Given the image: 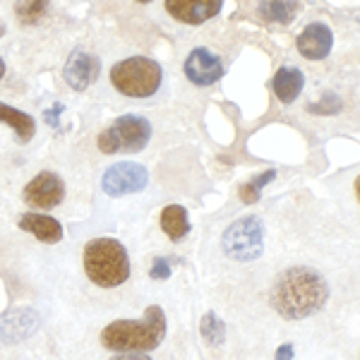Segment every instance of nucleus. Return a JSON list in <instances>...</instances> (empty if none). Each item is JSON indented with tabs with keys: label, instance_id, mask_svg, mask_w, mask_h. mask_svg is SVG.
Returning a JSON list of instances; mask_svg holds the SVG:
<instances>
[{
	"label": "nucleus",
	"instance_id": "bb28decb",
	"mask_svg": "<svg viewBox=\"0 0 360 360\" xmlns=\"http://www.w3.org/2000/svg\"><path fill=\"white\" fill-rule=\"evenodd\" d=\"M356 190H358V200H360V176H358V180H356Z\"/></svg>",
	"mask_w": 360,
	"mask_h": 360
},
{
	"label": "nucleus",
	"instance_id": "f8f14e48",
	"mask_svg": "<svg viewBox=\"0 0 360 360\" xmlns=\"http://www.w3.org/2000/svg\"><path fill=\"white\" fill-rule=\"evenodd\" d=\"M332 44H334L332 29L327 25H322V22L307 25L303 32L298 34V41H295L300 56L307 58V60H322V58H327L329 51H332Z\"/></svg>",
	"mask_w": 360,
	"mask_h": 360
},
{
	"label": "nucleus",
	"instance_id": "a211bd4d",
	"mask_svg": "<svg viewBox=\"0 0 360 360\" xmlns=\"http://www.w3.org/2000/svg\"><path fill=\"white\" fill-rule=\"evenodd\" d=\"M49 10V0H17L15 3V15L22 25L32 27L46 15Z\"/></svg>",
	"mask_w": 360,
	"mask_h": 360
},
{
	"label": "nucleus",
	"instance_id": "393cba45",
	"mask_svg": "<svg viewBox=\"0 0 360 360\" xmlns=\"http://www.w3.org/2000/svg\"><path fill=\"white\" fill-rule=\"evenodd\" d=\"M111 360H152L147 353H115Z\"/></svg>",
	"mask_w": 360,
	"mask_h": 360
},
{
	"label": "nucleus",
	"instance_id": "f3484780",
	"mask_svg": "<svg viewBox=\"0 0 360 360\" xmlns=\"http://www.w3.org/2000/svg\"><path fill=\"white\" fill-rule=\"evenodd\" d=\"M161 229L171 240H183L190 233V221H188V212L180 205H168L161 212Z\"/></svg>",
	"mask_w": 360,
	"mask_h": 360
},
{
	"label": "nucleus",
	"instance_id": "7ed1b4c3",
	"mask_svg": "<svg viewBox=\"0 0 360 360\" xmlns=\"http://www.w3.org/2000/svg\"><path fill=\"white\" fill-rule=\"evenodd\" d=\"M84 271L98 288H115L130 278V257L115 238H94L84 245Z\"/></svg>",
	"mask_w": 360,
	"mask_h": 360
},
{
	"label": "nucleus",
	"instance_id": "6e6552de",
	"mask_svg": "<svg viewBox=\"0 0 360 360\" xmlns=\"http://www.w3.org/2000/svg\"><path fill=\"white\" fill-rule=\"evenodd\" d=\"M22 197L34 209H56L63 202V197H65V183L56 173L44 171L37 178L29 180Z\"/></svg>",
	"mask_w": 360,
	"mask_h": 360
},
{
	"label": "nucleus",
	"instance_id": "4468645a",
	"mask_svg": "<svg viewBox=\"0 0 360 360\" xmlns=\"http://www.w3.org/2000/svg\"><path fill=\"white\" fill-rule=\"evenodd\" d=\"M305 86V75L300 68H293V65H283L276 70L274 79H271V89H274L276 98L281 103H293L295 98L300 96Z\"/></svg>",
	"mask_w": 360,
	"mask_h": 360
},
{
	"label": "nucleus",
	"instance_id": "2eb2a0df",
	"mask_svg": "<svg viewBox=\"0 0 360 360\" xmlns=\"http://www.w3.org/2000/svg\"><path fill=\"white\" fill-rule=\"evenodd\" d=\"M0 123H8L13 127L15 139L20 144H27L34 137V132H37V120L25 111H17V108L8 106V103H0Z\"/></svg>",
	"mask_w": 360,
	"mask_h": 360
},
{
	"label": "nucleus",
	"instance_id": "ddd939ff",
	"mask_svg": "<svg viewBox=\"0 0 360 360\" xmlns=\"http://www.w3.org/2000/svg\"><path fill=\"white\" fill-rule=\"evenodd\" d=\"M20 229L32 233L34 238H39L41 243H60L63 240V226L58 219L49 217V214H39V212H27L25 217H20Z\"/></svg>",
	"mask_w": 360,
	"mask_h": 360
},
{
	"label": "nucleus",
	"instance_id": "6ab92c4d",
	"mask_svg": "<svg viewBox=\"0 0 360 360\" xmlns=\"http://www.w3.org/2000/svg\"><path fill=\"white\" fill-rule=\"evenodd\" d=\"M200 332H202V339L214 346L224 344V339H226V327H224L221 319L217 317V312H207V315L202 317Z\"/></svg>",
	"mask_w": 360,
	"mask_h": 360
},
{
	"label": "nucleus",
	"instance_id": "a878e982",
	"mask_svg": "<svg viewBox=\"0 0 360 360\" xmlns=\"http://www.w3.org/2000/svg\"><path fill=\"white\" fill-rule=\"evenodd\" d=\"M3 75H5V63H3V58H0V79H3Z\"/></svg>",
	"mask_w": 360,
	"mask_h": 360
},
{
	"label": "nucleus",
	"instance_id": "20e7f679",
	"mask_svg": "<svg viewBox=\"0 0 360 360\" xmlns=\"http://www.w3.org/2000/svg\"><path fill=\"white\" fill-rule=\"evenodd\" d=\"M164 72L161 65L152 58L135 56L115 63L111 68V82L120 94L130 98H147L161 86Z\"/></svg>",
	"mask_w": 360,
	"mask_h": 360
},
{
	"label": "nucleus",
	"instance_id": "0eeeda50",
	"mask_svg": "<svg viewBox=\"0 0 360 360\" xmlns=\"http://www.w3.org/2000/svg\"><path fill=\"white\" fill-rule=\"evenodd\" d=\"M149 183V173L144 166L139 164H130V161H123V164H113L106 168L101 178V188L106 195L111 197H123V195H132V193H142Z\"/></svg>",
	"mask_w": 360,
	"mask_h": 360
},
{
	"label": "nucleus",
	"instance_id": "5701e85b",
	"mask_svg": "<svg viewBox=\"0 0 360 360\" xmlns=\"http://www.w3.org/2000/svg\"><path fill=\"white\" fill-rule=\"evenodd\" d=\"M293 356H295L293 344H283L276 348V360H293Z\"/></svg>",
	"mask_w": 360,
	"mask_h": 360
},
{
	"label": "nucleus",
	"instance_id": "39448f33",
	"mask_svg": "<svg viewBox=\"0 0 360 360\" xmlns=\"http://www.w3.org/2000/svg\"><path fill=\"white\" fill-rule=\"evenodd\" d=\"M152 139V125L142 115H120L98 135L96 144L103 154L142 152Z\"/></svg>",
	"mask_w": 360,
	"mask_h": 360
},
{
	"label": "nucleus",
	"instance_id": "9b49d317",
	"mask_svg": "<svg viewBox=\"0 0 360 360\" xmlns=\"http://www.w3.org/2000/svg\"><path fill=\"white\" fill-rule=\"evenodd\" d=\"M224 0H166V10L183 25H202L221 13Z\"/></svg>",
	"mask_w": 360,
	"mask_h": 360
},
{
	"label": "nucleus",
	"instance_id": "423d86ee",
	"mask_svg": "<svg viewBox=\"0 0 360 360\" xmlns=\"http://www.w3.org/2000/svg\"><path fill=\"white\" fill-rule=\"evenodd\" d=\"M226 257L236 262H252L264 250V226L259 217H243L226 229L221 238Z\"/></svg>",
	"mask_w": 360,
	"mask_h": 360
},
{
	"label": "nucleus",
	"instance_id": "f03ea898",
	"mask_svg": "<svg viewBox=\"0 0 360 360\" xmlns=\"http://www.w3.org/2000/svg\"><path fill=\"white\" fill-rule=\"evenodd\" d=\"M166 336V315L159 305H149L144 319H115L101 332V346L115 353H149Z\"/></svg>",
	"mask_w": 360,
	"mask_h": 360
},
{
	"label": "nucleus",
	"instance_id": "9d476101",
	"mask_svg": "<svg viewBox=\"0 0 360 360\" xmlns=\"http://www.w3.org/2000/svg\"><path fill=\"white\" fill-rule=\"evenodd\" d=\"M98 70H101V63L96 56L86 53V51H75L68 58L63 77L75 91H84L86 86H91L98 79Z\"/></svg>",
	"mask_w": 360,
	"mask_h": 360
},
{
	"label": "nucleus",
	"instance_id": "412c9836",
	"mask_svg": "<svg viewBox=\"0 0 360 360\" xmlns=\"http://www.w3.org/2000/svg\"><path fill=\"white\" fill-rule=\"evenodd\" d=\"M341 108H344V101H341L339 96L334 94V91H327V94H324L322 98H319V101H315L310 106V111L312 113H319V115H334V113H339Z\"/></svg>",
	"mask_w": 360,
	"mask_h": 360
},
{
	"label": "nucleus",
	"instance_id": "aec40b11",
	"mask_svg": "<svg viewBox=\"0 0 360 360\" xmlns=\"http://www.w3.org/2000/svg\"><path fill=\"white\" fill-rule=\"evenodd\" d=\"M276 178V171L271 168V171H264L262 176H257L255 180H250V183H245L240 188V200L245 202V205H255V202L262 197V188L264 185H269L271 180Z\"/></svg>",
	"mask_w": 360,
	"mask_h": 360
},
{
	"label": "nucleus",
	"instance_id": "b1692460",
	"mask_svg": "<svg viewBox=\"0 0 360 360\" xmlns=\"http://www.w3.org/2000/svg\"><path fill=\"white\" fill-rule=\"evenodd\" d=\"M60 111H63V106L58 103V106H53V108H49V111L44 113V118L49 120V125H53V127H58V118H60Z\"/></svg>",
	"mask_w": 360,
	"mask_h": 360
},
{
	"label": "nucleus",
	"instance_id": "c85d7f7f",
	"mask_svg": "<svg viewBox=\"0 0 360 360\" xmlns=\"http://www.w3.org/2000/svg\"><path fill=\"white\" fill-rule=\"evenodd\" d=\"M137 3H152V0H137Z\"/></svg>",
	"mask_w": 360,
	"mask_h": 360
},
{
	"label": "nucleus",
	"instance_id": "4be33fe9",
	"mask_svg": "<svg viewBox=\"0 0 360 360\" xmlns=\"http://www.w3.org/2000/svg\"><path fill=\"white\" fill-rule=\"evenodd\" d=\"M149 276L156 278V281H166V278H171V264H168V259L156 257L152 262V269H149Z\"/></svg>",
	"mask_w": 360,
	"mask_h": 360
},
{
	"label": "nucleus",
	"instance_id": "f257e3e1",
	"mask_svg": "<svg viewBox=\"0 0 360 360\" xmlns=\"http://www.w3.org/2000/svg\"><path fill=\"white\" fill-rule=\"evenodd\" d=\"M329 283L310 266H291L276 276L269 293L271 307L286 319L312 317L327 305Z\"/></svg>",
	"mask_w": 360,
	"mask_h": 360
},
{
	"label": "nucleus",
	"instance_id": "dca6fc26",
	"mask_svg": "<svg viewBox=\"0 0 360 360\" xmlns=\"http://www.w3.org/2000/svg\"><path fill=\"white\" fill-rule=\"evenodd\" d=\"M257 13L264 22L291 25L298 15V0H259Z\"/></svg>",
	"mask_w": 360,
	"mask_h": 360
},
{
	"label": "nucleus",
	"instance_id": "cd10ccee",
	"mask_svg": "<svg viewBox=\"0 0 360 360\" xmlns=\"http://www.w3.org/2000/svg\"><path fill=\"white\" fill-rule=\"evenodd\" d=\"M3 34H5V25L0 22V39H3Z\"/></svg>",
	"mask_w": 360,
	"mask_h": 360
},
{
	"label": "nucleus",
	"instance_id": "1a4fd4ad",
	"mask_svg": "<svg viewBox=\"0 0 360 360\" xmlns=\"http://www.w3.org/2000/svg\"><path fill=\"white\" fill-rule=\"evenodd\" d=\"M185 77L197 86H209L224 77V63L207 49H193L185 60Z\"/></svg>",
	"mask_w": 360,
	"mask_h": 360
}]
</instances>
